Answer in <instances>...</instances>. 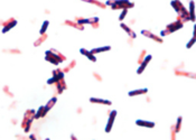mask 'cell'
Here are the masks:
<instances>
[{
    "instance_id": "obj_2",
    "label": "cell",
    "mask_w": 196,
    "mask_h": 140,
    "mask_svg": "<svg viewBox=\"0 0 196 140\" xmlns=\"http://www.w3.org/2000/svg\"><path fill=\"white\" fill-rule=\"evenodd\" d=\"M116 115H117V112H116V111H112V112H111V115H110V119H109V123H108V126H106V128H105V131H106V132H109V131L111 130V127H112V123H113V119H114V117H116Z\"/></svg>"
},
{
    "instance_id": "obj_14",
    "label": "cell",
    "mask_w": 196,
    "mask_h": 140,
    "mask_svg": "<svg viewBox=\"0 0 196 140\" xmlns=\"http://www.w3.org/2000/svg\"><path fill=\"white\" fill-rule=\"evenodd\" d=\"M127 15V9H123V11H122V13H121V16H120V20H122L123 18H124V16Z\"/></svg>"
},
{
    "instance_id": "obj_6",
    "label": "cell",
    "mask_w": 196,
    "mask_h": 140,
    "mask_svg": "<svg viewBox=\"0 0 196 140\" xmlns=\"http://www.w3.org/2000/svg\"><path fill=\"white\" fill-rule=\"evenodd\" d=\"M55 103H56V98H53V99H51V100H50V102L47 103V105L44 108V115H45V113H46V112H47V111H48V110L52 108Z\"/></svg>"
},
{
    "instance_id": "obj_11",
    "label": "cell",
    "mask_w": 196,
    "mask_h": 140,
    "mask_svg": "<svg viewBox=\"0 0 196 140\" xmlns=\"http://www.w3.org/2000/svg\"><path fill=\"white\" fill-rule=\"evenodd\" d=\"M105 51H110V46H105V47H101V48H95V50H92V54H95V53H101V52Z\"/></svg>"
},
{
    "instance_id": "obj_15",
    "label": "cell",
    "mask_w": 196,
    "mask_h": 140,
    "mask_svg": "<svg viewBox=\"0 0 196 140\" xmlns=\"http://www.w3.org/2000/svg\"><path fill=\"white\" fill-rule=\"evenodd\" d=\"M194 42H195V38H193L192 40H191V43H188V44H187V48H191V47H192V45L194 44Z\"/></svg>"
},
{
    "instance_id": "obj_10",
    "label": "cell",
    "mask_w": 196,
    "mask_h": 140,
    "mask_svg": "<svg viewBox=\"0 0 196 140\" xmlns=\"http://www.w3.org/2000/svg\"><path fill=\"white\" fill-rule=\"evenodd\" d=\"M141 33H142L144 35H146V36H148V37H151V38H154V39H155V40H157L158 43H161V42H163L161 39H159V38H158V37H156L155 35H153V34H150V33H149V31H147V30H142Z\"/></svg>"
},
{
    "instance_id": "obj_3",
    "label": "cell",
    "mask_w": 196,
    "mask_h": 140,
    "mask_svg": "<svg viewBox=\"0 0 196 140\" xmlns=\"http://www.w3.org/2000/svg\"><path fill=\"white\" fill-rule=\"evenodd\" d=\"M150 60H151V56L150 55H148L147 57H146V60H144V62H142V64H141V66H140V68L138 70V74H140L142 71H144V68H146V66H147V64L150 62Z\"/></svg>"
},
{
    "instance_id": "obj_4",
    "label": "cell",
    "mask_w": 196,
    "mask_h": 140,
    "mask_svg": "<svg viewBox=\"0 0 196 140\" xmlns=\"http://www.w3.org/2000/svg\"><path fill=\"white\" fill-rule=\"evenodd\" d=\"M182 27H183V24H182V23H179V21H177V23H175V24H173V25L168 26V29H169V31H168V33L175 31L176 29H178V28H182Z\"/></svg>"
},
{
    "instance_id": "obj_5",
    "label": "cell",
    "mask_w": 196,
    "mask_h": 140,
    "mask_svg": "<svg viewBox=\"0 0 196 140\" xmlns=\"http://www.w3.org/2000/svg\"><path fill=\"white\" fill-rule=\"evenodd\" d=\"M136 123L138 125V126H144V127H154L155 126V123L154 122H148V121H142V120H137L136 121Z\"/></svg>"
},
{
    "instance_id": "obj_12",
    "label": "cell",
    "mask_w": 196,
    "mask_h": 140,
    "mask_svg": "<svg viewBox=\"0 0 196 140\" xmlns=\"http://www.w3.org/2000/svg\"><path fill=\"white\" fill-rule=\"evenodd\" d=\"M121 27H122L123 29H126V31H127V33H128V34L130 35L131 37H136V34H133V33L131 31V29L129 28V27H127V26L124 25V24H122V25H121Z\"/></svg>"
},
{
    "instance_id": "obj_1",
    "label": "cell",
    "mask_w": 196,
    "mask_h": 140,
    "mask_svg": "<svg viewBox=\"0 0 196 140\" xmlns=\"http://www.w3.org/2000/svg\"><path fill=\"white\" fill-rule=\"evenodd\" d=\"M16 24H17V21L15 20V19H11V20H9L8 23H7V25L3 27V29H2V33L5 34V33H7L9 29H11L13 26H16Z\"/></svg>"
},
{
    "instance_id": "obj_8",
    "label": "cell",
    "mask_w": 196,
    "mask_h": 140,
    "mask_svg": "<svg viewBox=\"0 0 196 140\" xmlns=\"http://www.w3.org/2000/svg\"><path fill=\"white\" fill-rule=\"evenodd\" d=\"M90 101L93 102V103H102V104H106V105H110V104H111V102L108 101V100H101V99H94V98H92V99H90Z\"/></svg>"
},
{
    "instance_id": "obj_9",
    "label": "cell",
    "mask_w": 196,
    "mask_h": 140,
    "mask_svg": "<svg viewBox=\"0 0 196 140\" xmlns=\"http://www.w3.org/2000/svg\"><path fill=\"white\" fill-rule=\"evenodd\" d=\"M147 92V89H142V90H137V91H131L129 92V95L130 96H133V95H139V94H144Z\"/></svg>"
},
{
    "instance_id": "obj_13",
    "label": "cell",
    "mask_w": 196,
    "mask_h": 140,
    "mask_svg": "<svg viewBox=\"0 0 196 140\" xmlns=\"http://www.w3.org/2000/svg\"><path fill=\"white\" fill-rule=\"evenodd\" d=\"M47 27H48V21L46 20V21H44V24H43V27H41V29H40V34H44L45 30L47 29Z\"/></svg>"
},
{
    "instance_id": "obj_7",
    "label": "cell",
    "mask_w": 196,
    "mask_h": 140,
    "mask_svg": "<svg viewBox=\"0 0 196 140\" xmlns=\"http://www.w3.org/2000/svg\"><path fill=\"white\" fill-rule=\"evenodd\" d=\"M80 52H81L82 54H84V55H86V56H88V57H89V58H90L91 61H93V62H95V61H96V58L94 57V55L92 54L91 52L85 51V50H83V48H82V50H81V51H80Z\"/></svg>"
}]
</instances>
